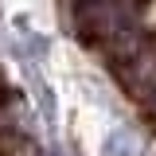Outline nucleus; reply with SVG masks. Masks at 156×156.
I'll use <instances>...</instances> for the list:
<instances>
[{
	"label": "nucleus",
	"mask_w": 156,
	"mask_h": 156,
	"mask_svg": "<svg viewBox=\"0 0 156 156\" xmlns=\"http://www.w3.org/2000/svg\"><path fill=\"white\" fill-rule=\"evenodd\" d=\"M101 156H140V144H136V136L129 129H117V133H109Z\"/></svg>",
	"instance_id": "obj_1"
}]
</instances>
